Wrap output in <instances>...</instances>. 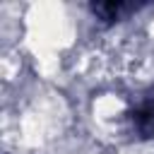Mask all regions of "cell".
I'll use <instances>...</instances> for the list:
<instances>
[{
    "instance_id": "obj_1",
    "label": "cell",
    "mask_w": 154,
    "mask_h": 154,
    "mask_svg": "<svg viewBox=\"0 0 154 154\" xmlns=\"http://www.w3.org/2000/svg\"><path fill=\"white\" fill-rule=\"evenodd\" d=\"M130 120H132L135 130H137L142 137L154 140V91H149V94L135 106Z\"/></svg>"
},
{
    "instance_id": "obj_2",
    "label": "cell",
    "mask_w": 154,
    "mask_h": 154,
    "mask_svg": "<svg viewBox=\"0 0 154 154\" xmlns=\"http://www.w3.org/2000/svg\"><path fill=\"white\" fill-rule=\"evenodd\" d=\"M132 10V5H123V2H101V5H94V12L103 19V22H113V19H120L123 12Z\"/></svg>"
}]
</instances>
